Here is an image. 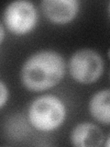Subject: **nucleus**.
<instances>
[{"mask_svg": "<svg viewBox=\"0 0 110 147\" xmlns=\"http://www.w3.org/2000/svg\"><path fill=\"white\" fill-rule=\"evenodd\" d=\"M65 66L63 57L57 52L40 51L32 54L23 64L21 81L29 90H47L62 81Z\"/></svg>", "mask_w": 110, "mask_h": 147, "instance_id": "obj_1", "label": "nucleus"}, {"mask_svg": "<svg viewBox=\"0 0 110 147\" xmlns=\"http://www.w3.org/2000/svg\"><path fill=\"white\" fill-rule=\"evenodd\" d=\"M66 109L59 98L45 95L36 98L30 106L28 118L30 124L40 131H52L62 125Z\"/></svg>", "mask_w": 110, "mask_h": 147, "instance_id": "obj_2", "label": "nucleus"}, {"mask_svg": "<svg viewBox=\"0 0 110 147\" xmlns=\"http://www.w3.org/2000/svg\"><path fill=\"white\" fill-rule=\"evenodd\" d=\"M69 70L72 78L82 84H91L101 76L104 62L98 53L91 49L75 52L69 62Z\"/></svg>", "mask_w": 110, "mask_h": 147, "instance_id": "obj_3", "label": "nucleus"}, {"mask_svg": "<svg viewBox=\"0 0 110 147\" xmlns=\"http://www.w3.org/2000/svg\"><path fill=\"white\" fill-rule=\"evenodd\" d=\"M38 13L33 4L25 0L14 1L7 5L4 12V22L7 30L17 35H23L34 29Z\"/></svg>", "mask_w": 110, "mask_h": 147, "instance_id": "obj_4", "label": "nucleus"}, {"mask_svg": "<svg viewBox=\"0 0 110 147\" xmlns=\"http://www.w3.org/2000/svg\"><path fill=\"white\" fill-rule=\"evenodd\" d=\"M41 8L49 20L56 24H66L76 17L79 2L76 0H43Z\"/></svg>", "mask_w": 110, "mask_h": 147, "instance_id": "obj_5", "label": "nucleus"}, {"mask_svg": "<svg viewBox=\"0 0 110 147\" xmlns=\"http://www.w3.org/2000/svg\"><path fill=\"white\" fill-rule=\"evenodd\" d=\"M71 142L77 147H97L103 144L104 133L95 124L82 122L73 128Z\"/></svg>", "mask_w": 110, "mask_h": 147, "instance_id": "obj_6", "label": "nucleus"}, {"mask_svg": "<svg viewBox=\"0 0 110 147\" xmlns=\"http://www.w3.org/2000/svg\"><path fill=\"white\" fill-rule=\"evenodd\" d=\"M110 92L108 89L101 90L93 96L90 100V112L96 121L101 123L109 124V105H110Z\"/></svg>", "mask_w": 110, "mask_h": 147, "instance_id": "obj_7", "label": "nucleus"}, {"mask_svg": "<svg viewBox=\"0 0 110 147\" xmlns=\"http://www.w3.org/2000/svg\"><path fill=\"white\" fill-rule=\"evenodd\" d=\"M8 99V89L2 81H0V109L7 103Z\"/></svg>", "mask_w": 110, "mask_h": 147, "instance_id": "obj_8", "label": "nucleus"}, {"mask_svg": "<svg viewBox=\"0 0 110 147\" xmlns=\"http://www.w3.org/2000/svg\"><path fill=\"white\" fill-rule=\"evenodd\" d=\"M4 37H5V30H4L3 25L1 24V23H0V43H1L2 41H3Z\"/></svg>", "mask_w": 110, "mask_h": 147, "instance_id": "obj_9", "label": "nucleus"}]
</instances>
